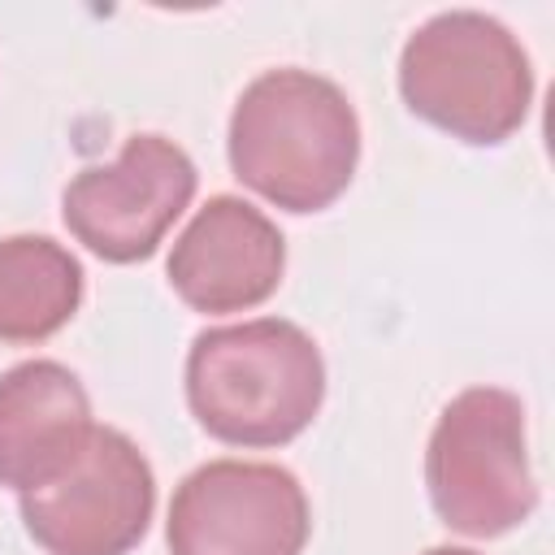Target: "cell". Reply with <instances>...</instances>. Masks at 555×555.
<instances>
[{
  "label": "cell",
  "instance_id": "cell-4",
  "mask_svg": "<svg viewBox=\"0 0 555 555\" xmlns=\"http://www.w3.org/2000/svg\"><path fill=\"white\" fill-rule=\"evenodd\" d=\"M429 503L464 538H499L529 520L538 481L525 442V403L499 386L460 390L425 451Z\"/></svg>",
  "mask_w": 555,
  "mask_h": 555
},
{
  "label": "cell",
  "instance_id": "cell-10",
  "mask_svg": "<svg viewBox=\"0 0 555 555\" xmlns=\"http://www.w3.org/2000/svg\"><path fill=\"white\" fill-rule=\"evenodd\" d=\"M82 304V264L48 234L0 238V343H43Z\"/></svg>",
  "mask_w": 555,
  "mask_h": 555
},
{
  "label": "cell",
  "instance_id": "cell-5",
  "mask_svg": "<svg viewBox=\"0 0 555 555\" xmlns=\"http://www.w3.org/2000/svg\"><path fill=\"white\" fill-rule=\"evenodd\" d=\"M312 512L299 477L260 460L199 464L173 490L165 542L173 555H299Z\"/></svg>",
  "mask_w": 555,
  "mask_h": 555
},
{
  "label": "cell",
  "instance_id": "cell-1",
  "mask_svg": "<svg viewBox=\"0 0 555 555\" xmlns=\"http://www.w3.org/2000/svg\"><path fill=\"white\" fill-rule=\"evenodd\" d=\"M360 160V121L338 82L312 69H264L230 113V169L286 212L330 208Z\"/></svg>",
  "mask_w": 555,
  "mask_h": 555
},
{
  "label": "cell",
  "instance_id": "cell-3",
  "mask_svg": "<svg viewBox=\"0 0 555 555\" xmlns=\"http://www.w3.org/2000/svg\"><path fill=\"white\" fill-rule=\"evenodd\" d=\"M399 91L429 126L490 147L525 126L533 104V69L520 39L499 17L451 9L416 26L403 43Z\"/></svg>",
  "mask_w": 555,
  "mask_h": 555
},
{
  "label": "cell",
  "instance_id": "cell-2",
  "mask_svg": "<svg viewBox=\"0 0 555 555\" xmlns=\"http://www.w3.org/2000/svg\"><path fill=\"white\" fill-rule=\"evenodd\" d=\"M325 399L317 343L282 317L204 330L186 356V403L230 447H282L312 425Z\"/></svg>",
  "mask_w": 555,
  "mask_h": 555
},
{
  "label": "cell",
  "instance_id": "cell-8",
  "mask_svg": "<svg viewBox=\"0 0 555 555\" xmlns=\"http://www.w3.org/2000/svg\"><path fill=\"white\" fill-rule=\"evenodd\" d=\"M282 269V230L238 195H212L169 251V286L195 312H247L278 291Z\"/></svg>",
  "mask_w": 555,
  "mask_h": 555
},
{
  "label": "cell",
  "instance_id": "cell-6",
  "mask_svg": "<svg viewBox=\"0 0 555 555\" xmlns=\"http://www.w3.org/2000/svg\"><path fill=\"white\" fill-rule=\"evenodd\" d=\"M156 507V477L143 451L108 425L56 481L22 494L26 533L48 555H126L143 542Z\"/></svg>",
  "mask_w": 555,
  "mask_h": 555
},
{
  "label": "cell",
  "instance_id": "cell-11",
  "mask_svg": "<svg viewBox=\"0 0 555 555\" xmlns=\"http://www.w3.org/2000/svg\"><path fill=\"white\" fill-rule=\"evenodd\" d=\"M425 555H477V551H468V546H434Z\"/></svg>",
  "mask_w": 555,
  "mask_h": 555
},
{
  "label": "cell",
  "instance_id": "cell-9",
  "mask_svg": "<svg viewBox=\"0 0 555 555\" xmlns=\"http://www.w3.org/2000/svg\"><path fill=\"white\" fill-rule=\"evenodd\" d=\"M91 399L56 360H26L0 373V486L30 494L87 451Z\"/></svg>",
  "mask_w": 555,
  "mask_h": 555
},
{
  "label": "cell",
  "instance_id": "cell-7",
  "mask_svg": "<svg viewBox=\"0 0 555 555\" xmlns=\"http://www.w3.org/2000/svg\"><path fill=\"white\" fill-rule=\"evenodd\" d=\"M195 160L165 134L126 139L113 165L82 169L61 199L69 234L108 264L147 260L195 199Z\"/></svg>",
  "mask_w": 555,
  "mask_h": 555
}]
</instances>
